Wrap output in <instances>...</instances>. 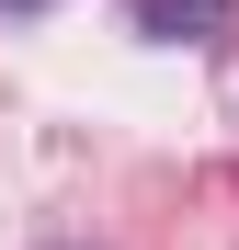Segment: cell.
<instances>
[{
  "mask_svg": "<svg viewBox=\"0 0 239 250\" xmlns=\"http://www.w3.org/2000/svg\"><path fill=\"white\" fill-rule=\"evenodd\" d=\"M228 0H137V34L148 46H194V34H217Z\"/></svg>",
  "mask_w": 239,
  "mask_h": 250,
  "instance_id": "6da1fadb",
  "label": "cell"
},
{
  "mask_svg": "<svg viewBox=\"0 0 239 250\" xmlns=\"http://www.w3.org/2000/svg\"><path fill=\"white\" fill-rule=\"evenodd\" d=\"M0 12H34V0H0Z\"/></svg>",
  "mask_w": 239,
  "mask_h": 250,
  "instance_id": "7a4b0ae2",
  "label": "cell"
}]
</instances>
